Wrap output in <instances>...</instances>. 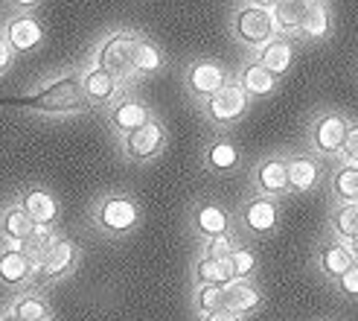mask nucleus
Returning <instances> with one entry per match:
<instances>
[{
    "mask_svg": "<svg viewBox=\"0 0 358 321\" xmlns=\"http://www.w3.org/2000/svg\"><path fill=\"white\" fill-rule=\"evenodd\" d=\"M3 105H12V109H27V111H35V114H50V117L87 111V102H85L82 85H79V70L76 74H64L59 79H52L50 85L38 88L35 94L3 100Z\"/></svg>",
    "mask_w": 358,
    "mask_h": 321,
    "instance_id": "f257e3e1",
    "label": "nucleus"
},
{
    "mask_svg": "<svg viewBox=\"0 0 358 321\" xmlns=\"http://www.w3.org/2000/svg\"><path fill=\"white\" fill-rule=\"evenodd\" d=\"M137 41H140V32L134 29H117L105 39L99 47H96V56L91 64L102 67L105 74H111L120 88L137 82V74H134V50H137Z\"/></svg>",
    "mask_w": 358,
    "mask_h": 321,
    "instance_id": "f03ea898",
    "label": "nucleus"
},
{
    "mask_svg": "<svg viewBox=\"0 0 358 321\" xmlns=\"http://www.w3.org/2000/svg\"><path fill=\"white\" fill-rule=\"evenodd\" d=\"M79 260H82L79 243L67 240V237H56V240H52V243L44 248V252H41V257L35 260V275H32L29 289L41 292V289L50 287V283L64 280V278L79 266Z\"/></svg>",
    "mask_w": 358,
    "mask_h": 321,
    "instance_id": "7ed1b4c3",
    "label": "nucleus"
},
{
    "mask_svg": "<svg viewBox=\"0 0 358 321\" xmlns=\"http://www.w3.org/2000/svg\"><path fill=\"white\" fill-rule=\"evenodd\" d=\"M94 225L105 237H125L140 225V205L129 193H105L94 207Z\"/></svg>",
    "mask_w": 358,
    "mask_h": 321,
    "instance_id": "20e7f679",
    "label": "nucleus"
},
{
    "mask_svg": "<svg viewBox=\"0 0 358 321\" xmlns=\"http://www.w3.org/2000/svg\"><path fill=\"white\" fill-rule=\"evenodd\" d=\"M0 32H3V39H6V44H9L15 59L17 56H32L35 50H41L44 39H47V29L41 24V18L35 15L32 9H27V6L12 12L9 18H3Z\"/></svg>",
    "mask_w": 358,
    "mask_h": 321,
    "instance_id": "39448f33",
    "label": "nucleus"
},
{
    "mask_svg": "<svg viewBox=\"0 0 358 321\" xmlns=\"http://www.w3.org/2000/svg\"><path fill=\"white\" fill-rule=\"evenodd\" d=\"M274 4H248L234 15V35L236 41L250 47V50H262L268 41L277 39V24L271 15Z\"/></svg>",
    "mask_w": 358,
    "mask_h": 321,
    "instance_id": "423d86ee",
    "label": "nucleus"
},
{
    "mask_svg": "<svg viewBox=\"0 0 358 321\" xmlns=\"http://www.w3.org/2000/svg\"><path fill=\"white\" fill-rule=\"evenodd\" d=\"M201 105H204V117L213 123V126H230V123H239L245 117L250 100L236 82H227L222 91H216Z\"/></svg>",
    "mask_w": 358,
    "mask_h": 321,
    "instance_id": "0eeeda50",
    "label": "nucleus"
},
{
    "mask_svg": "<svg viewBox=\"0 0 358 321\" xmlns=\"http://www.w3.org/2000/svg\"><path fill=\"white\" fill-rule=\"evenodd\" d=\"M120 146H122V155L129 158V160H152L157 158L160 152H164L166 146V129H164V123H160L157 117H152L146 126H140L134 129L131 135H125L120 137Z\"/></svg>",
    "mask_w": 358,
    "mask_h": 321,
    "instance_id": "6e6552de",
    "label": "nucleus"
},
{
    "mask_svg": "<svg viewBox=\"0 0 358 321\" xmlns=\"http://www.w3.org/2000/svg\"><path fill=\"white\" fill-rule=\"evenodd\" d=\"M227 82H230L227 70H224V64L216 62V59H195V62L187 67V74H184L187 91H189L195 100H199V102H204V100H210L216 91H222Z\"/></svg>",
    "mask_w": 358,
    "mask_h": 321,
    "instance_id": "1a4fd4ad",
    "label": "nucleus"
},
{
    "mask_svg": "<svg viewBox=\"0 0 358 321\" xmlns=\"http://www.w3.org/2000/svg\"><path fill=\"white\" fill-rule=\"evenodd\" d=\"M12 202L27 213L32 225H56L59 217H62L59 196H52V190L38 187V184H35V187H24Z\"/></svg>",
    "mask_w": 358,
    "mask_h": 321,
    "instance_id": "9d476101",
    "label": "nucleus"
},
{
    "mask_svg": "<svg viewBox=\"0 0 358 321\" xmlns=\"http://www.w3.org/2000/svg\"><path fill=\"white\" fill-rule=\"evenodd\" d=\"M79 85H82V94H85L87 109H96V105L111 109V105L122 97L120 82L111 74H105L102 67H96V64L79 70Z\"/></svg>",
    "mask_w": 358,
    "mask_h": 321,
    "instance_id": "9b49d317",
    "label": "nucleus"
},
{
    "mask_svg": "<svg viewBox=\"0 0 358 321\" xmlns=\"http://www.w3.org/2000/svg\"><path fill=\"white\" fill-rule=\"evenodd\" d=\"M192 231H195V237H201V240H213V237H222V234H230L234 231V217L216 202H199L192 207Z\"/></svg>",
    "mask_w": 358,
    "mask_h": 321,
    "instance_id": "f8f14e48",
    "label": "nucleus"
},
{
    "mask_svg": "<svg viewBox=\"0 0 358 321\" xmlns=\"http://www.w3.org/2000/svg\"><path fill=\"white\" fill-rule=\"evenodd\" d=\"M155 114H152V109L143 100H137V97H120L111 109H108V123H111V129L120 135V137H125V135H131L134 129H140V126H146V123L152 120Z\"/></svg>",
    "mask_w": 358,
    "mask_h": 321,
    "instance_id": "ddd939ff",
    "label": "nucleus"
},
{
    "mask_svg": "<svg viewBox=\"0 0 358 321\" xmlns=\"http://www.w3.org/2000/svg\"><path fill=\"white\" fill-rule=\"evenodd\" d=\"M35 275V263L29 260L27 252H6L0 248V287H6L12 292L29 289Z\"/></svg>",
    "mask_w": 358,
    "mask_h": 321,
    "instance_id": "4468645a",
    "label": "nucleus"
},
{
    "mask_svg": "<svg viewBox=\"0 0 358 321\" xmlns=\"http://www.w3.org/2000/svg\"><path fill=\"white\" fill-rule=\"evenodd\" d=\"M350 123L341 114H324L315 120L312 126V146L320 155H338L344 146V137H347Z\"/></svg>",
    "mask_w": 358,
    "mask_h": 321,
    "instance_id": "2eb2a0df",
    "label": "nucleus"
},
{
    "mask_svg": "<svg viewBox=\"0 0 358 321\" xmlns=\"http://www.w3.org/2000/svg\"><path fill=\"white\" fill-rule=\"evenodd\" d=\"M280 222V207L274 199H268V196H254V199H248L245 207H242V225L250 231V234L257 237H265L271 234Z\"/></svg>",
    "mask_w": 358,
    "mask_h": 321,
    "instance_id": "dca6fc26",
    "label": "nucleus"
},
{
    "mask_svg": "<svg viewBox=\"0 0 358 321\" xmlns=\"http://www.w3.org/2000/svg\"><path fill=\"white\" fill-rule=\"evenodd\" d=\"M222 301H224V310L234 313V315H248L254 313L262 304V292L254 280H230L227 287H222Z\"/></svg>",
    "mask_w": 358,
    "mask_h": 321,
    "instance_id": "f3484780",
    "label": "nucleus"
},
{
    "mask_svg": "<svg viewBox=\"0 0 358 321\" xmlns=\"http://www.w3.org/2000/svg\"><path fill=\"white\" fill-rule=\"evenodd\" d=\"M254 184L262 196L274 199V196H285L289 187V167L282 158H265L262 164L254 170Z\"/></svg>",
    "mask_w": 358,
    "mask_h": 321,
    "instance_id": "a211bd4d",
    "label": "nucleus"
},
{
    "mask_svg": "<svg viewBox=\"0 0 358 321\" xmlns=\"http://www.w3.org/2000/svg\"><path fill=\"white\" fill-rule=\"evenodd\" d=\"M329 9L327 4H317V0H306V4H297V32L303 39L320 41L329 35Z\"/></svg>",
    "mask_w": 358,
    "mask_h": 321,
    "instance_id": "6ab92c4d",
    "label": "nucleus"
},
{
    "mask_svg": "<svg viewBox=\"0 0 358 321\" xmlns=\"http://www.w3.org/2000/svg\"><path fill=\"white\" fill-rule=\"evenodd\" d=\"M355 254L350 252V243H341V240H332V243H324L317 248V266L320 272L327 278H341L344 272H350L355 266Z\"/></svg>",
    "mask_w": 358,
    "mask_h": 321,
    "instance_id": "aec40b11",
    "label": "nucleus"
},
{
    "mask_svg": "<svg viewBox=\"0 0 358 321\" xmlns=\"http://www.w3.org/2000/svg\"><path fill=\"white\" fill-rule=\"evenodd\" d=\"M6 310H9L17 321H44V318H52L50 301L44 298V292H35V289L15 292V298L9 301Z\"/></svg>",
    "mask_w": 358,
    "mask_h": 321,
    "instance_id": "412c9836",
    "label": "nucleus"
},
{
    "mask_svg": "<svg viewBox=\"0 0 358 321\" xmlns=\"http://www.w3.org/2000/svg\"><path fill=\"white\" fill-rule=\"evenodd\" d=\"M257 62L268 70L271 76H282V74H289L292 70V62H294V47L289 39H277L274 41H268L262 50H257Z\"/></svg>",
    "mask_w": 358,
    "mask_h": 321,
    "instance_id": "4be33fe9",
    "label": "nucleus"
},
{
    "mask_svg": "<svg viewBox=\"0 0 358 321\" xmlns=\"http://www.w3.org/2000/svg\"><path fill=\"white\" fill-rule=\"evenodd\" d=\"M192 280L195 287H227L234 278V266L230 260H213V257H199L192 266Z\"/></svg>",
    "mask_w": 358,
    "mask_h": 321,
    "instance_id": "5701e85b",
    "label": "nucleus"
},
{
    "mask_svg": "<svg viewBox=\"0 0 358 321\" xmlns=\"http://www.w3.org/2000/svg\"><path fill=\"white\" fill-rule=\"evenodd\" d=\"M242 91L250 97H268L277 91V76H271L259 62H248L239 67V82H236Z\"/></svg>",
    "mask_w": 358,
    "mask_h": 321,
    "instance_id": "b1692460",
    "label": "nucleus"
},
{
    "mask_svg": "<svg viewBox=\"0 0 358 321\" xmlns=\"http://www.w3.org/2000/svg\"><path fill=\"white\" fill-rule=\"evenodd\" d=\"M285 167H289V187L294 193H309L320 178V167L312 155H292Z\"/></svg>",
    "mask_w": 358,
    "mask_h": 321,
    "instance_id": "393cba45",
    "label": "nucleus"
},
{
    "mask_svg": "<svg viewBox=\"0 0 358 321\" xmlns=\"http://www.w3.org/2000/svg\"><path fill=\"white\" fill-rule=\"evenodd\" d=\"M204 167L210 172H219V175L234 172L239 167V149H236L234 140H227V137L213 140V144L207 146V152H204Z\"/></svg>",
    "mask_w": 358,
    "mask_h": 321,
    "instance_id": "a878e982",
    "label": "nucleus"
},
{
    "mask_svg": "<svg viewBox=\"0 0 358 321\" xmlns=\"http://www.w3.org/2000/svg\"><path fill=\"white\" fill-rule=\"evenodd\" d=\"M32 222L27 213L17 207L15 202H9L3 210H0V240H9V243H27L32 234Z\"/></svg>",
    "mask_w": 358,
    "mask_h": 321,
    "instance_id": "bb28decb",
    "label": "nucleus"
},
{
    "mask_svg": "<svg viewBox=\"0 0 358 321\" xmlns=\"http://www.w3.org/2000/svg\"><path fill=\"white\" fill-rule=\"evenodd\" d=\"M160 70H164V53H160V47L155 41H149V39H143L140 35L137 50H134V74H137V79L160 74Z\"/></svg>",
    "mask_w": 358,
    "mask_h": 321,
    "instance_id": "cd10ccee",
    "label": "nucleus"
},
{
    "mask_svg": "<svg viewBox=\"0 0 358 321\" xmlns=\"http://www.w3.org/2000/svg\"><path fill=\"white\" fill-rule=\"evenodd\" d=\"M332 196L338 205H358V170L355 167H338L332 172Z\"/></svg>",
    "mask_w": 358,
    "mask_h": 321,
    "instance_id": "c85d7f7f",
    "label": "nucleus"
},
{
    "mask_svg": "<svg viewBox=\"0 0 358 321\" xmlns=\"http://www.w3.org/2000/svg\"><path fill=\"white\" fill-rule=\"evenodd\" d=\"M329 228L335 240L350 243L358 234V205H338L329 217Z\"/></svg>",
    "mask_w": 358,
    "mask_h": 321,
    "instance_id": "c756f323",
    "label": "nucleus"
},
{
    "mask_svg": "<svg viewBox=\"0 0 358 321\" xmlns=\"http://www.w3.org/2000/svg\"><path fill=\"white\" fill-rule=\"evenodd\" d=\"M192 304H195V310H199V315H210V313H219V310H224V301H222V287H195Z\"/></svg>",
    "mask_w": 358,
    "mask_h": 321,
    "instance_id": "7c9ffc66",
    "label": "nucleus"
},
{
    "mask_svg": "<svg viewBox=\"0 0 358 321\" xmlns=\"http://www.w3.org/2000/svg\"><path fill=\"white\" fill-rule=\"evenodd\" d=\"M271 15H274L277 29L289 32V35H300V32H297V4H292V0L274 4V6H271Z\"/></svg>",
    "mask_w": 358,
    "mask_h": 321,
    "instance_id": "2f4dec72",
    "label": "nucleus"
},
{
    "mask_svg": "<svg viewBox=\"0 0 358 321\" xmlns=\"http://www.w3.org/2000/svg\"><path fill=\"white\" fill-rule=\"evenodd\" d=\"M227 260H230V266H234V278H239V280H250V275H254V269H257V254L245 245H236V252Z\"/></svg>",
    "mask_w": 358,
    "mask_h": 321,
    "instance_id": "473e14b6",
    "label": "nucleus"
},
{
    "mask_svg": "<svg viewBox=\"0 0 358 321\" xmlns=\"http://www.w3.org/2000/svg\"><path fill=\"white\" fill-rule=\"evenodd\" d=\"M236 237L234 234H222V237H213L204 240V254L201 257H213V260H227L230 254L236 252Z\"/></svg>",
    "mask_w": 358,
    "mask_h": 321,
    "instance_id": "72a5a7b5",
    "label": "nucleus"
},
{
    "mask_svg": "<svg viewBox=\"0 0 358 321\" xmlns=\"http://www.w3.org/2000/svg\"><path fill=\"white\" fill-rule=\"evenodd\" d=\"M341 164L344 167H355L358 170V123H350L347 137H344V146H341Z\"/></svg>",
    "mask_w": 358,
    "mask_h": 321,
    "instance_id": "f704fd0d",
    "label": "nucleus"
},
{
    "mask_svg": "<svg viewBox=\"0 0 358 321\" xmlns=\"http://www.w3.org/2000/svg\"><path fill=\"white\" fill-rule=\"evenodd\" d=\"M338 289H341L344 295H350V298H358V263L350 272H344L341 278H338Z\"/></svg>",
    "mask_w": 358,
    "mask_h": 321,
    "instance_id": "c9c22d12",
    "label": "nucleus"
},
{
    "mask_svg": "<svg viewBox=\"0 0 358 321\" xmlns=\"http://www.w3.org/2000/svg\"><path fill=\"white\" fill-rule=\"evenodd\" d=\"M12 64H15V56H12V50H9L6 39H3V32H0V79L9 74Z\"/></svg>",
    "mask_w": 358,
    "mask_h": 321,
    "instance_id": "e433bc0d",
    "label": "nucleus"
},
{
    "mask_svg": "<svg viewBox=\"0 0 358 321\" xmlns=\"http://www.w3.org/2000/svg\"><path fill=\"white\" fill-rule=\"evenodd\" d=\"M201 321H242L239 315L227 313V310H219V313H210V315H201Z\"/></svg>",
    "mask_w": 358,
    "mask_h": 321,
    "instance_id": "4c0bfd02",
    "label": "nucleus"
},
{
    "mask_svg": "<svg viewBox=\"0 0 358 321\" xmlns=\"http://www.w3.org/2000/svg\"><path fill=\"white\" fill-rule=\"evenodd\" d=\"M350 252H352V254H355V260H358V234L350 240Z\"/></svg>",
    "mask_w": 358,
    "mask_h": 321,
    "instance_id": "58836bf2",
    "label": "nucleus"
},
{
    "mask_svg": "<svg viewBox=\"0 0 358 321\" xmlns=\"http://www.w3.org/2000/svg\"><path fill=\"white\" fill-rule=\"evenodd\" d=\"M0 321H17V318H15L9 310H3V313H0Z\"/></svg>",
    "mask_w": 358,
    "mask_h": 321,
    "instance_id": "ea45409f",
    "label": "nucleus"
},
{
    "mask_svg": "<svg viewBox=\"0 0 358 321\" xmlns=\"http://www.w3.org/2000/svg\"><path fill=\"white\" fill-rule=\"evenodd\" d=\"M44 321H56V318H44Z\"/></svg>",
    "mask_w": 358,
    "mask_h": 321,
    "instance_id": "a19ab883",
    "label": "nucleus"
}]
</instances>
